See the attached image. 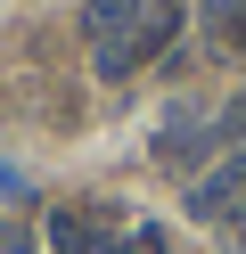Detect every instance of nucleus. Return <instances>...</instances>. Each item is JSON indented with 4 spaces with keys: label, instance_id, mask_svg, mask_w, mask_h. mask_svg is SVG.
Returning a JSON list of instances; mask_svg holds the SVG:
<instances>
[{
    "label": "nucleus",
    "instance_id": "nucleus-2",
    "mask_svg": "<svg viewBox=\"0 0 246 254\" xmlns=\"http://www.w3.org/2000/svg\"><path fill=\"white\" fill-rule=\"evenodd\" d=\"M238 189H246V156H230V164H213L205 181L189 189V213H205V221H222L230 205H238Z\"/></svg>",
    "mask_w": 246,
    "mask_h": 254
},
{
    "label": "nucleus",
    "instance_id": "nucleus-3",
    "mask_svg": "<svg viewBox=\"0 0 246 254\" xmlns=\"http://www.w3.org/2000/svg\"><path fill=\"white\" fill-rule=\"evenodd\" d=\"M49 246H58V254H98L90 213H49Z\"/></svg>",
    "mask_w": 246,
    "mask_h": 254
},
{
    "label": "nucleus",
    "instance_id": "nucleus-5",
    "mask_svg": "<svg viewBox=\"0 0 246 254\" xmlns=\"http://www.w3.org/2000/svg\"><path fill=\"white\" fill-rule=\"evenodd\" d=\"M213 131H222V139H246V90H238V99H230V115L213 123Z\"/></svg>",
    "mask_w": 246,
    "mask_h": 254
},
{
    "label": "nucleus",
    "instance_id": "nucleus-4",
    "mask_svg": "<svg viewBox=\"0 0 246 254\" xmlns=\"http://www.w3.org/2000/svg\"><path fill=\"white\" fill-rule=\"evenodd\" d=\"M205 17H213V33L230 50H246V0H205Z\"/></svg>",
    "mask_w": 246,
    "mask_h": 254
},
{
    "label": "nucleus",
    "instance_id": "nucleus-6",
    "mask_svg": "<svg viewBox=\"0 0 246 254\" xmlns=\"http://www.w3.org/2000/svg\"><path fill=\"white\" fill-rule=\"evenodd\" d=\"M0 254H33V230H16V221H0Z\"/></svg>",
    "mask_w": 246,
    "mask_h": 254
},
{
    "label": "nucleus",
    "instance_id": "nucleus-7",
    "mask_svg": "<svg viewBox=\"0 0 246 254\" xmlns=\"http://www.w3.org/2000/svg\"><path fill=\"white\" fill-rule=\"evenodd\" d=\"M123 254H164V238H156V230H148V221H140V230L123 238Z\"/></svg>",
    "mask_w": 246,
    "mask_h": 254
},
{
    "label": "nucleus",
    "instance_id": "nucleus-1",
    "mask_svg": "<svg viewBox=\"0 0 246 254\" xmlns=\"http://www.w3.org/2000/svg\"><path fill=\"white\" fill-rule=\"evenodd\" d=\"M172 33H180V0H131V25H123V41H115V50H98V74H107V82H123V74L140 66V58H156Z\"/></svg>",
    "mask_w": 246,
    "mask_h": 254
}]
</instances>
